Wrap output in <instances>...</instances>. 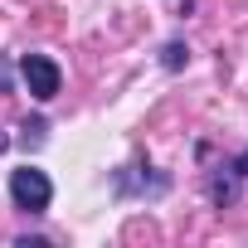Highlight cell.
Here are the masks:
<instances>
[{
  "label": "cell",
  "mask_w": 248,
  "mask_h": 248,
  "mask_svg": "<svg viewBox=\"0 0 248 248\" xmlns=\"http://www.w3.org/2000/svg\"><path fill=\"white\" fill-rule=\"evenodd\" d=\"M20 73H25V83H30V93H34L39 102L59 97V88H63V73H59V63H54L49 54H25Z\"/></svg>",
  "instance_id": "7a4b0ae2"
},
{
  "label": "cell",
  "mask_w": 248,
  "mask_h": 248,
  "mask_svg": "<svg viewBox=\"0 0 248 248\" xmlns=\"http://www.w3.org/2000/svg\"><path fill=\"white\" fill-rule=\"evenodd\" d=\"M161 54H166V68H180L185 63V44H166Z\"/></svg>",
  "instance_id": "3957f363"
},
{
  "label": "cell",
  "mask_w": 248,
  "mask_h": 248,
  "mask_svg": "<svg viewBox=\"0 0 248 248\" xmlns=\"http://www.w3.org/2000/svg\"><path fill=\"white\" fill-rule=\"evenodd\" d=\"M10 200L25 214H44L49 200H54V180L44 170H34V166H20V170H10Z\"/></svg>",
  "instance_id": "6da1fadb"
},
{
  "label": "cell",
  "mask_w": 248,
  "mask_h": 248,
  "mask_svg": "<svg viewBox=\"0 0 248 248\" xmlns=\"http://www.w3.org/2000/svg\"><path fill=\"white\" fill-rule=\"evenodd\" d=\"M5 146H10V137H5V132H0V151H5Z\"/></svg>",
  "instance_id": "8992f818"
},
{
  "label": "cell",
  "mask_w": 248,
  "mask_h": 248,
  "mask_svg": "<svg viewBox=\"0 0 248 248\" xmlns=\"http://www.w3.org/2000/svg\"><path fill=\"white\" fill-rule=\"evenodd\" d=\"M0 93H10V59L0 54Z\"/></svg>",
  "instance_id": "277c9868"
},
{
  "label": "cell",
  "mask_w": 248,
  "mask_h": 248,
  "mask_svg": "<svg viewBox=\"0 0 248 248\" xmlns=\"http://www.w3.org/2000/svg\"><path fill=\"white\" fill-rule=\"evenodd\" d=\"M233 170H238V175H248V151H243V156L233 161Z\"/></svg>",
  "instance_id": "5b68a950"
}]
</instances>
